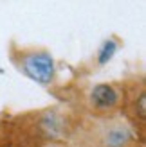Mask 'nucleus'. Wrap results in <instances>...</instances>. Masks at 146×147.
<instances>
[{
	"mask_svg": "<svg viewBox=\"0 0 146 147\" xmlns=\"http://www.w3.org/2000/svg\"><path fill=\"white\" fill-rule=\"evenodd\" d=\"M67 144L69 147H144V138L121 113L112 117L78 113Z\"/></svg>",
	"mask_w": 146,
	"mask_h": 147,
	"instance_id": "1",
	"label": "nucleus"
},
{
	"mask_svg": "<svg viewBox=\"0 0 146 147\" xmlns=\"http://www.w3.org/2000/svg\"><path fill=\"white\" fill-rule=\"evenodd\" d=\"M9 61L25 77L42 86H53L56 81V61L50 50L34 45L9 43Z\"/></svg>",
	"mask_w": 146,
	"mask_h": 147,
	"instance_id": "2",
	"label": "nucleus"
},
{
	"mask_svg": "<svg viewBox=\"0 0 146 147\" xmlns=\"http://www.w3.org/2000/svg\"><path fill=\"white\" fill-rule=\"evenodd\" d=\"M78 113L90 117H112L121 113L123 86L121 83H96L79 92L76 104L70 106Z\"/></svg>",
	"mask_w": 146,
	"mask_h": 147,
	"instance_id": "3",
	"label": "nucleus"
},
{
	"mask_svg": "<svg viewBox=\"0 0 146 147\" xmlns=\"http://www.w3.org/2000/svg\"><path fill=\"white\" fill-rule=\"evenodd\" d=\"M121 86H123L121 115L144 138V131H146V84H144V77L132 76L125 81H121Z\"/></svg>",
	"mask_w": 146,
	"mask_h": 147,
	"instance_id": "4",
	"label": "nucleus"
},
{
	"mask_svg": "<svg viewBox=\"0 0 146 147\" xmlns=\"http://www.w3.org/2000/svg\"><path fill=\"white\" fill-rule=\"evenodd\" d=\"M117 47H119L117 41L106 40V41L103 43V47L99 49V52H98V63H99V65H105L106 61H110L112 56L115 54V50H117Z\"/></svg>",
	"mask_w": 146,
	"mask_h": 147,
	"instance_id": "5",
	"label": "nucleus"
},
{
	"mask_svg": "<svg viewBox=\"0 0 146 147\" xmlns=\"http://www.w3.org/2000/svg\"><path fill=\"white\" fill-rule=\"evenodd\" d=\"M42 147H69V144L63 142V140H58V142H47V144H43Z\"/></svg>",
	"mask_w": 146,
	"mask_h": 147,
	"instance_id": "6",
	"label": "nucleus"
}]
</instances>
